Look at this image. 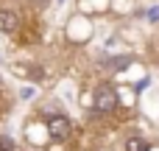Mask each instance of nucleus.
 Wrapping results in <instances>:
<instances>
[{
    "label": "nucleus",
    "mask_w": 159,
    "mask_h": 151,
    "mask_svg": "<svg viewBox=\"0 0 159 151\" xmlns=\"http://www.w3.org/2000/svg\"><path fill=\"white\" fill-rule=\"evenodd\" d=\"M131 64V56H117V59H112V67L115 70H126Z\"/></svg>",
    "instance_id": "39448f33"
},
{
    "label": "nucleus",
    "mask_w": 159,
    "mask_h": 151,
    "mask_svg": "<svg viewBox=\"0 0 159 151\" xmlns=\"http://www.w3.org/2000/svg\"><path fill=\"white\" fill-rule=\"evenodd\" d=\"M126 151H151V149H148L145 140H140V137H129V140H126Z\"/></svg>",
    "instance_id": "20e7f679"
},
{
    "label": "nucleus",
    "mask_w": 159,
    "mask_h": 151,
    "mask_svg": "<svg viewBox=\"0 0 159 151\" xmlns=\"http://www.w3.org/2000/svg\"><path fill=\"white\" fill-rule=\"evenodd\" d=\"M92 109H95V112H101V115H106V112L117 109V92L112 90V84H101V87L95 90Z\"/></svg>",
    "instance_id": "f257e3e1"
},
{
    "label": "nucleus",
    "mask_w": 159,
    "mask_h": 151,
    "mask_svg": "<svg viewBox=\"0 0 159 151\" xmlns=\"http://www.w3.org/2000/svg\"><path fill=\"white\" fill-rule=\"evenodd\" d=\"M36 3H48V0H36Z\"/></svg>",
    "instance_id": "0eeeda50"
},
{
    "label": "nucleus",
    "mask_w": 159,
    "mask_h": 151,
    "mask_svg": "<svg viewBox=\"0 0 159 151\" xmlns=\"http://www.w3.org/2000/svg\"><path fill=\"white\" fill-rule=\"evenodd\" d=\"M17 25H20V14H17L14 8H0V31L11 34Z\"/></svg>",
    "instance_id": "7ed1b4c3"
},
{
    "label": "nucleus",
    "mask_w": 159,
    "mask_h": 151,
    "mask_svg": "<svg viewBox=\"0 0 159 151\" xmlns=\"http://www.w3.org/2000/svg\"><path fill=\"white\" fill-rule=\"evenodd\" d=\"M0 151H14V140L3 134V137H0Z\"/></svg>",
    "instance_id": "423d86ee"
},
{
    "label": "nucleus",
    "mask_w": 159,
    "mask_h": 151,
    "mask_svg": "<svg viewBox=\"0 0 159 151\" xmlns=\"http://www.w3.org/2000/svg\"><path fill=\"white\" fill-rule=\"evenodd\" d=\"M70 132H73V126H70V120H67L64 115H53V118H48V134H50V140L61 143V140L70 137Z\"/></svg>",
    "instance_id": "f03ea898"
}]
</instances>
